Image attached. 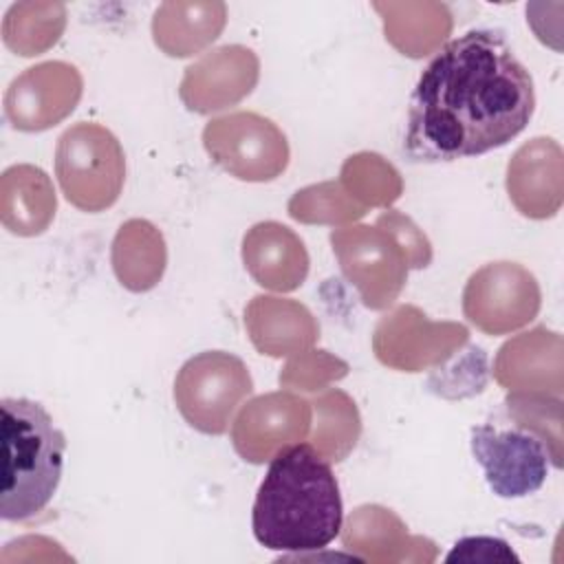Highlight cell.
<instances>
[{"mask_svg":"<svg viewBox=\"0 0 564 564\" xmlns=\"http://www.w3.org/2000/svg\"><path fill=\"white\" fill-rule=\"evenodd\" d=\"M469 445L498 498H524L546 482L551 467L546 445L524 427L500 430L482 423L471 427Z\"/></svg>","mask_w":564,"mask_h":564,"instance_id":"obj_5","label":"cell"},{"mask_svg":"<svg viewBox=\"0 0 564 564\" xmlns=\"http://www.w3.org/2000/svg\"><path fill=\"white\" fill-rule=\"evenodd\" d=\"M513 560L520 562L518 553L500 538L491 535H469L460 538L452 551L445 555V562H496Z\"/></svg>","mask_w":564,"mask_h":564,"instance_id":"obj_7","label":"cell"},{"mask_svg":"<svg viewBox=\"0 0 564 564\" xmlns=\"http://www.w3.org/2000/svg\"><path fill=\"white\" fill-rule=\"evenodd\" d=\"M408 106L403 150L410 161L478 156L529 126L533 77L502 31L469 29L427 62Z\"/></svg>","mask_w":564,"mask_h":564,"instance_id":"obj_1","label":"cell"},{"mask_svg":"<svg viewBox=\"0 0 564 564\" xmlns=\"http://www.w3.org/2000/svg\"><path fill=\"white\" fill-rule=\"evenodd\" d=\"M0 412V518L24 522L44 511L59 487L66 436L44 405L33 399L4 397Z\"/></svg>","mask_w":564,"mask_h":564,"instance_id":"obj_3","label":"cell"},{"mask_svg":"<svg viewBox=\"0 0 564 564\" xmlns=\"http://www.w3.org/2000/svg\"><path fill=\"white\" fill-rule=\"evenodd\" d=\"M251 388V377L238 357L207 350L181 368L174 399L192 427L205 434H223Z\"/></svg>","mask_w":564,"mask_h":564,"instance_id":"obj_4","label":"cell"},{"mask_svg":"<svg viewBox=\"0 0 564 564\" xmlns=\"http://www.w3.org/2000/svg\"><path fill=\"white\" fill-rule=\"evenodd\" d=\"M121 150L117 139L97 126H77L70 128L62 134L59 145H57V178L59 185L64 189V196L77 205L84 185H86V174H95L101 192L106 194V198L110 200V205L117 200L119 196V187L121 181L108 178L104 176V167L106 170H123V161H121Z\"/></svg>","mask_w":564,"mask_h":564,"instance_id":"obj_6","label":"cell"},{"mask_svg":"<svg viewBox=\"0 0 564 564\" xmlns=\"http://www.w3.org/2000/svg\"><path fill=\"white\" fill-rule=\"evenodd\" d=\"M344 502L335 471L308 443L284 445L271 458L256 491L251 531L278 553H315L341 531Z\"/></svg>","mask_w":564,"mask_h":564,"instance_id":"obj_2","label":"cell"}]
</instances>
